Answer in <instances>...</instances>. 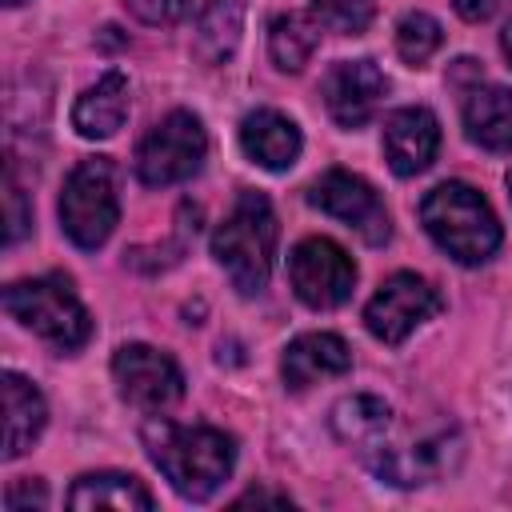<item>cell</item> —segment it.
Instances as JSON below:
<instances>
[{"mask_svg": "<svg viewBox=\"0 0 512 512\" xmlns=\"http://www.w3.org/2000/svg\"><path fill=\"white\" fill-rule=\"evenodd\" d=\"M140 440L148 448V460L164 472V480L184 500H208L236 464V440L208 424H176L168 416H152L140 428Z\"/></svg>", "mask_w": 512, "mask_h": 512, "instance_id": "1", "label": "cell"}, {"mask_svg": "<svg viewBox=\"0 0 512 512\" xmlns=\"http://www.w3.org/2000/svg\"><path fill=\"white\" fill-rule=\"evenodd\" d=\"M276 212L264 192H240L232 212L216 224L212 232V256L228 272L232 288L240 296L264 292L272 276V256H276Z\"/></svg>", "mask_w": 512, "mask_h": 512, "instance_id": "2", "label": "cell"}, {"mask_svg": "<svg viewBox=\"0 0 512 512\" xmlns=\"http://www.w3.org/2000/svg\"><path fill=\"white\" fill-rule=\"evenodd\" d=\"M420 224L456 264H484L500 248V220L492 204L464 180H444L424 192Z\"/></svg>", "mask_w": 512, "mask_h": 512, "instance_id": "3", "label": "cell"}, {"mask_svg": "<svg viewBox=\"0 0 512 512\" xmlns=\"http://www.w3.org/2000/svg\"><path fill=\"white\" fill-rule=\"evenodd\" d=\"M4 312L36 332L56 352H76L92 336V316L80 304L72 280L64 272H48L36 280H16L4 288Z\"/></svg>", "mask_w": 512, "mask_h": 512, "instance_id": "4", "label": "cell"}, {"mask_svg": "<svg viewBox=\"0 0 512 512\" xmlns=\"http://www.w3.org/2000/svg\"><path fill=\"white\" fill-rule=\"evenodd\" d=\"M120 220L116 168L104 156L80 160L60 192V228L76 248H100Z\"/></svg>", "mask_w": 512, "mask_h": 512, "instance_id": "5", "label": "cell"}, {"mask_svg": "<svg viewBox=\"0 0 512 512\" xmlns=\"http://www.w3.org/2000/svg\"><path fill=\"white\" fill-rule=\"evenodd\" d=\"M204 152H208L204 124L192 112L176 108L140 140V148H136V176L144 184H152V188L180 184V180L200 172Z\"/></svg>", "mask_w": 512, "mask_h": 512, "instance_id": "6", "label": "cell"}, {"mask_svg": "<svg viewBox=\"0 0 512 512\" xmlns=\"http://www.w3.org/2000/svg\"><path fill=\"white\" fill-rule=\"evenodd\" d=\"M288 280H292V292H296L300 304H308L316 312H328V308H340L352 296L356 264L336 240L308 236L288 256Z\"/></svg>", "mask_w": 512, "mask_h": 512, "instance_id": "7", "label": "cell"}, {"mask_svg": "<svg viewBox=\"0 0 512 512\" xmlns=\"http://www.w3.org/2000/svg\"><path fill=\"white\" fill-rule=\"evenodd\" d=\"M444 308V296L436 292V284H428L416 272H396L388 276L376 296L364 304V324L376 340L384 344H404L420 324H428L436 312Z\"/></svg>", "mask_w": 512, "mask_h": 512, "instance_id": "8", "label": "cell"}, {"mask_svg": "<svg viewBox=\"0 0 512 512\" xmlns=\"http://www.w3.org/2000/svg\"><path fill=\"white\" fill-rule=\"evenodd\" d=\"M308 204L328 212L332 220H340L344 228H352L364 244H384L392 224H388V212L376 196V188L356 176V172H344V168H332L324 172L312 188H308Z\"/></svg>", "mask_w": 512, "mask_h": 512, "instance_id": "9", "label": "cell"}, {"mask_svg": "<svg viewBox=\"0 0 512 512\" xmlns=\"http://www.w3.org/2000/svg\"><path fill=\"white\" fill-rule=\"evenodd\" d=\"M112 376L120 396L144 412H164L184 396V376L176 360L152 344H124L112 356Z\"/></svg>", "mask_w": 512, "mask_h": 512, "instance_id": "10", "label": "cell"}, {"mask_svg": "<svg viewBox=\"0 0 512 512\" xmlns=\"http://www.w3.org/2000/svg\"><path fill=\"white\" fill-rule=\"evenodd\" d=\"M388 92L384 72L372 60H340L324 76V104L340 128H364Z\"/></svg>", "mask_w": 512, "mask_h": 512, "instance_id": "11", "label": "cell"}, {"mask_svg": "<svg viewBox=\"0 0 512 512\" xmlns=\"http://www.w3.org/2000/svg\"><path fill=\"white\" fill-rule=\"evenodd\" d=\"M440 120L428 108H400L384 124V160L396 176H416L436 160Z\"/></svg>", "mask_w": 512, "mask_h": 512, "instance_id": "12", "label": "cell"}, {"mask_svg": "<svg viewBox=\"0 0 512 512\" xmlns=\"http://www.w3.org/2000/svg\"><path fill=\"white\" fill-rule=\"evenodd\" d=\"M348 368H352V352L336 332H304L284 348V360H280L284 384L292 392L328 376H344Z\"/></svg>", "mask_w": 512, "mask_h": 512, "instance_id": "13", "label": "cell"}, {"mask_svg": "<svg viewBox=\"0 0 512 512\" xmlns=\"http://www.w3.org/2000/svg\"><path fill=\"white\" fill-rule=\"evenodd\" d=\"M0 400H4V448H0V456L4 460H16L44 432L48 404H44L40 388L32 380H24L20 372H4L0 376Z\"/></svg>", "mask_w": 512, "mask_h": 512, "instance_id": "14", "label": "cell"}, {"mask_svg": "<svg viewBox=\"0 0 512 512\" xmlns=\"http://www.w3.org/2000/svg\"><path fill=\"white\" fill-rule=\"evenodd\" d=\"M240 148L248 152L252 164L268 172H288L300 156V128L272 108H256L240 124Z\"/></svg>", "mask_w": 512, "mask_h": 512, "instance_id": "15", "label": "cell"}, {"mask_svg": "<svg viewBox=\"0 0 512 512\" xmlns=\"http://www.w3.org/2000/svg\"><path fill=\"white\" fill-rule=\"evenodd\" d=\"M128 116V80L120 72H104L96 84H88L72 108V128L84 140H108L120 132Z\"/></svg>", "mask_w": 512, "mask_h": 512, "instance_id": "16", "label": "cell"}, {"mask_svg": "<svg viewBox=\"0 0 512 512\" xmlns=\"http://www.w3.org/2000/svg\"><path fill=\"white\" fill-rule=\"evenodd\" d=\"M468 140L488 152H512V88L476 84L464 100Z\"/></svg>", "mask_w": 512, "mask_h": 512, "instance_id": "17", "label": "cell"}, {"mask_svg": "<svg viewBox=\"0 0 512 512\" xmlns=\"http://www.w3.org/2000/svg\"><path fill=\"white\" fill-rule=\"evenodd\" d=\"M152 492L144 488V480L128 476V472H88L72 484L68 492V508H116V512H152Z\"/></svg>", "mask_w": 512, "mask_h": 512, "instance_id": "18", "label": "cell"}, {"mask_svg": "<svg viewBox=\"0 0 512 512\" xmlns=\"http://www.w3.org/2000/svg\"><path fill=\"white\" fill-rule=\"evenodd\" d=\"M388 428H392V408L380 396H364L360 392V396H348V400H340L332 408V432L344 444L360 448V456H368L388 436Z\"/></svg>", "mask_w": 512, "mask_h": 512, "instance_id": "19", "label": "cell"}, {"mask_svg": "<svg viewBox=\"0 0 512 512\" xmlns=\"http://www.w3.org/2000/svg\"><path fill=\"white\" fill-rule=\"evenodd\" d=\"M320 20L316 12H280L272 24H268V56L280 72H300L316 44H320Z\"/></svg>", "mask_w": 512, "mask_h": 512, "instance_id": "20", "label": "cell"}, {"mask_svg": "<svg viewBox=\"0 0 512 512\" xmlns=\"http://www.w3.org/2000/svg\"><path fill=\"white\" fill-rule=\"evenodd\" d=\"M244 32V0H208L196 20V56L204 64H224Z\"/></svg>", "mask_w": 512, "mask_h": 512, "instance_id": "21", "label": "cell"}, {"mask_svg": "<svg viewBox=\"0 0 512 512\" xmlns=\"http://www.w3.org/2000/svg\"><path fill=\"white\" fill-rule=\"evenodd\" d=\"M444 44V32L440 24L428 16V12H408L400 24H396V52L400 60H408L412 68L432 60V52Z\"/></svg>", "mask_w": 512, "mask_h": 512, "instance_id": "22", "label": "cell"}, {"mask_svg": "<svg viewBox=\"0 0 512 512\" xmlns=\"http://www.w3.org/2000/svg\"><path fill=\"white\" fill-rule=\"evenodd\" d=\"M312 12H316V20L324 28L356 36V32L368 28V20L376 12V0H312Z\"/></svg>", "mask_w": 512, "mask_h": 512, "instance_id": "23", "label": "cell"}, {"mask_svg": "<svg viewBox=\"0 0 512 512\" xmlns=\"http://www.w3.org/2000/svg\"><path fill=\"white\" fill-rule=\"evenodd\" d=\"M124 4L144 24H180L184 16H192L200 0H124Z\"/></svg>", "mask_w": 512, "mask_h": 512, "instance_id": "24", "label": "cell"}, {"mask_svg": "<svg viewBox=\"0 0 512 512\" xmlns=\"http://www.w3.org/2000/svg\"><path fill=\"white\" fill-rule=\"evenodd\" d=\"M4 208H8V232H4V244H20V236L28 232L32 216H28V208H24V192H20V184H16L12 172L4 176Z\"/></svg>", "mask_w": 512, "mask_h": 512, "instance_id": "25", "label": "cell"}, {"mask_svg": "<svg viewBox=\"0 0 512 512\" xmlns=\"http://www.w3.org/2000/svg\"><path fill=\"white\" fill-rule=\"evenodd\" d=\"M44 504H48L44 480H16V484H8V492H4V508H8V512H24V508H44Z\"/></svg>", "mask_w": 512, "mask_h": 512, "instance_id": "26", "label": "cell"}, {"mask_svg": "<svg viewBox=\"0 0 512 512\" xmlns=\"http://www.w3.org/2000/svg\"><path fill=\"white\" fill-rule=\"evenodd\" d=\"M456 4V12L464 16V20H472V24H480V20H488L504 0H452Z\"/></svg>", "mask_w": 512, "mask_h": 512, "instance_id": "27", "label": "cell"}, {"mask_svg": "<svg viewBox=\"0 0 512 512\" xmlns=\"http://www.w3.org/2000/svg\"><path fill=\"white\" fill-rule=\"evenodd\" d=\"M244 504H288V496H280V492H264V488H252V492H244V496L236 500V508H244Z\"/></svg>", "mask_w": 512, "mask_h": 512, "instance_id": "28", "label": "cell"}, {"mask_svg": "<svg viewBox=\"0 0 512 512\" xmlns=\"http://www.w3.org/2000/svg\"><path fill=\"white\" fill-rule=\"evenodd\" d=\"M500 48H504V56L512 60V20H508V28H504V36H500Z\"/></svg>", "mask_w": 512, "mask_h": 512, "instance_id": "29", "label": "cell"}, {"mask_svg": "<svg viewBox=\"0 0 512 512\" xmlns=\"http://www.w3.org/2000/svg\"><path fill=\"white\" fill-rule=\"evenodd\" d=\"M4 4H8V8H16V4H24V0H4Z\"/></svg>", "mask_w": 512, "mask_h": 512, "instance_id": "30", "label": "cell"}, {"mask_svg": "<svg viewBox=\"0 0 512 512\" xmlns=\"http://www.w3.org/2000/svg\"><path fill=\"white\" fill-rule=\"evenodd\" d=\"M508 196H512V172H508Z\"/></svg>", "mask_w": 512, "mask_h": 512, "instance_id": "31", "label": "cell"}]
</instances>
